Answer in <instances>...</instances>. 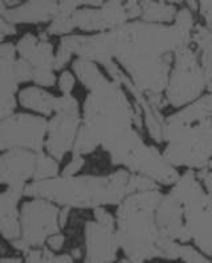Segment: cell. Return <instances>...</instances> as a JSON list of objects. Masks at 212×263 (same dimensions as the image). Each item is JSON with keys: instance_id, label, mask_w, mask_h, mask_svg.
I'll list each match as a JSON object with an SVG mask.
<instances>
[{"instance_id": "1", "label": "cell", "mask_w": 212, "mask_h": 263, "mask_svg": "<svg viewBox=\"0 0 212 263\" xmlns=\"http://www.w3.org/2000/svg\"><path fill=\"white\" fill-rule=\"evenodd\" d=\"M195 13L180 6L173 24L130 22L101 33L106 61H116L141 92L164 93L173 67L174 53L191 45Z\"/></svg>"}, {"instance_id": "2", "label": "cell", "mask_w": 212, "mask_h": 263, "mask_svg": "<svg viewBox=\"0 0 212 263\" xmlns=\"http://www.w3.org/2000/svg\"><path fill=\"white\" fill-rule=\"evenodd\" d=\"M81 129L93 138L110 162L129 170L147 142L141 106L133 101L125 88L112 79L89 90L82 105Z\"/></svg>"}, {"instance_id": "3", "label": "cell", "mask_w": 212, "mask_h": 263, "mask_svg": "<svg viewBox=\"0 0 212 263\" xmlns=\"http://www.w3.org/2000/svg\"><path fill=\"white\" fill-rule=\"evenodd\" d=\"M162 190L134 193L117 206L116 233L122 258L130 263L179 260L182 245L163 237L157 223Z\"/></svg>"}, {"instance_id": "4", "label": "cell", "mask_w": 212, "mask_h": 263, "mask_svg": "<svg viewBox=\"0 0 212 263\" xmlns=\"http://www.w3.org/2000/svg\"><path fill=\"white\" fill-rule=\"evenodd\" d=\"M163 156L173 166L200 170L212 160V93L175 110L164 120Z\"/></svg>"}, {"instance_id": "5", "label": "cell", "mask_w": 212, "mask_h": 263, "mask_svg": "<svg viewBox=\"0 0 212 263\" xmlns=\"http://www.w3.org/2000/svg\"><path fill=\"white\" fill-rule=\"evenodd\" d=\"M158 228L171 241L193 245L212 228V196L194 170H184L157 209Z\"/></svg>"}, {"instance_id": "6", "label": "cell", "mask_w": 212, "mask_h": 263, "mask_svg": "<svg viewBox=\"0 0 212 263\" xmlns=\"http://www.w3.org/2000/svg\"><path fill=\"white\" fill-rule=\"evenodd\" d=\"M130 180L132 173L126 169H118L105 176H58L52 180L29 183L24 194L45 199L60 208L94 210L118 206L126 197L133 194Z\"/></svg>"}, {"instance_id": "7", "label": "cell", "mask_w": 212, "mask_h": 263, "mask_svg": "<svg viewBox=\"0 0 212 263\" xmlns=\"http://www.w3.org/2000/svg\"><path fill=\"white\" fill-rule=\"evenodd\" d=\"M207 93V77L193 45H184L174 53L164 97L168 106L182 109Z\"/></svg>"}, {"instance_id": "8", "label": "cell", "mask_w": 212, "mask_h": 263, "mask_svg": "<svg viewBox=\"0 0 212 263\" xmlns=\"http://www.w3.org/2000/svg\"><path fill=\"white\" fill-rule=\"evenodd\" d=\"M48 121L39 116H10L0 121V151H29L40 153L45 146Z\"/></svg>"}, {"instance_id": "9", "label": "cell", "mask_w": 212, "mask_h": 263, "mask_svg": "<svg viewBox=\"0 0 212 263\" xmlns=\"http://www.w3.org/2000/svg\"><path fill=\"white\" fill-rule=\"evenodd\" d=\"M61 208L45 199L35 198L23 205L20 214L22 239L31 249H41L48 238L61 233Z\"/></svg>"}, {"instance_id": "10", "label": "cell", "mask_w": 212, "mask_h": 263, "mask_svg": "<svg viewBox=\"0 0 212 263\" xmlns=\"http://www.w3.org/2000/svg\"><path fill=\"white\" fill-rule=\"evenodd\" d=\"M72 19L76 28L87 35L110 32L130 23L125 2H84Z\"/></svg>"}, {"instance_id": "11", "label": "cell", "mask_w": 212, "mask_h": 263, "mask_svg": "<svg viewBox=\"0 0 212 263\" xmlns=\"http://www.w3.org/2000/svg\"><path fill=\"white\" fill-rule=\"evenodd\" d=\"M102 67L106 71V73H108V76H109V79L118 83L119 85H122L126 89V92L129 93V96L133 99V101L141 106L142 113H143L145 130L147 132V135L150 136L151 140L155 144H163V128L164 120H166V117L163 116V112L158 110L157 108L151 105L147 96L135 87L134 84L132 83V80L129 79L128 74L125 73V71L117 64L116 61H108Z\"/></svg>"}, {"instance_id": "12", "label": "cell", "mask_w": 212, "mask_h": 263, "mask_svg": "<svg viewBox=\"0 0 212 263\" xmlns=\"http://www.w3.org/2000/svg\"><path fill=\"white\" fill-rule=\"evenodd\" d=\"M85 260L92 263H117L121 258L116 228L103 226L94 219L85 222Z\"/></svg>"}, {"instance_id": "13", "label": "cell", "mask_w": 212, "mask_h": 263, "mask_svg": "<svg viewBox=\"0 0 212 263\" xmlns=\"http://www.w3.org/2000/svg\"><path fill=\"white\" fill-rule=\"evenodd\" d=\"M82 124V116L55 113L48 121L45 149L49 156L61 161L67 153L73 151L74 142Z\"/></svg>"}, {"instance_id": "14", "label": "cell", "mask_w": 212, "mask_h": 263, "mask_svg": "<svg viewBox=\"0 0 212 263\" xmlns=\"http://www.w3.org/2000/svg\"><path fill=\"white\" fill-rule=\"evenodd\" d=\"M16 49L12 44H0V121L12 116L16 108Z\"/></svg>"}, {"instance_id": "15", "label": "cell", "mask_w": 212, "mask_h": 263, "mask_svg": "<svg viewBox=\"0 0 212 263\" xmlns=\"http://www.w3.org/2000/svg\"><path fill=\"white\" fill-rule=\"evenodd\" d=\"M36 154L29 151H11L0 157V183L10 187H26V182L33 178Z\"/></svg>"}, {"instance_id": "16", "label": "cell", "mask_w": 212, "mask_h": 263, "mask_svg": "<svg viewBox=\"0 0 212 263\" xmlns=\"http://www.w3.org/2000/svg\"><path fill=\"white\" fill-rule=\"evenodd\" d=\"M24 189L26 187L12 186L0 194V233L12 242L22 237L17 202L24 194Z\"/></svg>"}, {"instance_id": "17", "label": "cell", "mask_w": 212, "mask_h": 263, "mask_svg": "<svg viewBox=\"0 0 212 263\" xmlns=\"http://www.w3.org/2000/svg\"><path fill=\"white\" fill-rule=\"evenodd\" d=\"M57 2H27L12 8H7L2 17H4L11 24H17V23L37 24V23H51L57 16Z\"/></svg>"}, {"instance_id": "18", "label": "cell", "mask_w": 212, "mask_h": 263, "mask_svg": "<svg viewBox=\"0 0 212 263\" xmlns=\"http://www.w3.org/2000/svg\"><path fill=\"white\" fill-rule=\"evenodd\" d=\"M180 2H141V22L150 24H173L178 15Z\"/></svg>"}, {"instance_id": "19", "label": "cell", "mask_w": 212, "mask_h": 263, "mask_svg": "<svg viewBox=\"0 0 212 263\" xmlns=\"http://www.w3.org/2000/svg\"><path fill=\"white\" fill-rule=\"evenodd\" d=\"M20 104L24 108L40 113L43 116H51L53 113L56 96L39 87H29L23 89L19 95Z\"/></svg>"}, {"instance_id": "20", "label": "cell", "mask_w": 212, "mask_h": 263, "mask_svg": "<svg viewBox=\"0 0 212 263\" xmlns=\"http://www.w3.org/2000/svg\"><path fill=\"white\" fill-rule=\"evenodd\" d=\"M191 45L198 52L203 71L208 79L212 76V32L202 23H196L194 27Z\"/></svg>"}, {"instance_id": "21", "label": "cell", "mask_w": 212, "mask_h": 263, "mask_svg": "<svg viewBox=\"0 0 212 263\" xmlns=\"http://www.w3.org/2000/svg\"><path fill=\"white\" fill-rule=\"evenodd\" d=\"M72 68H73V73L80 80V83L87 88L88 92L96 88L97 85H100L101 83H103L108 79V76L101 71L98 64L90 60L77 58L73 61Z\"/></svg>"}, {"instance_id": "22", "label": "cell", "mask_w": 212, "mask_h": 263, "mask_svg": "<svg viewBox=\"0 0 212 263\" xmlns=\"http://www.w3.org/2000/svg\"><path fill=\"white\" fill-rule=\"evenodd\" d=\"M58 172H60V165H58L57 160H55L52 156H49L48 153H44V152L36 154L33 182L56 178V177H58Z\"/></svg>"}, {"instance_id": "23", "label": "cell", "mask_w": 212, "mask_h": 263, "mask_svg": "<svg viewBox=\"0 0 212 263\" xmlns=\"http://www.w3.org/2000/svg\"><path fill=\"white\" fill-rule=\"evenodd\" d=\"M55 55L56 53L53 52V45H52L48 39H40V43L37 45V48H36L35 53L28 61L29 64L33 67V69H53Z\"/></svg>"}, {"instance_id": "24", "label": "cell", "mask_w": 212, "mask_h": 263, "mask_svg": "<svg viewBox=\"0 0 212 263\" xmlns=\"http://www.w3.org/2000/svg\"><path fill=\"white\" fill-rule=\"evenodd\" d=\"M26 263H74L71 254L56 255L45 246L43 249H32L27 254Z\"/></svg>"}, {"instance_id": "25", "label": "cell", "mask_w": 212, "mask_h": 263, "mask_svg": "<svg viewBox=\"0 0 212 263\" xmlns=\"http://www.w3.org/2000/svg\"><path fill=\"white\" fill-rule=\"evenodd\" d=\"M76 26H74L73 19L72 16H62V15H58L55 19L49 23L48 28H47V33L48 35H56V36H69L72 35Z\"/></svg>"}, {"instance_id": "26", "label": "cell", "mask_w": 212, "mask_h": 263, "mask_svg": "<svg viewBox=\"0 0 212 263\" xmlns=\"http://www.w3.org/2000/svg\"><path fill=\"white\" fill-rule=\"evenodd\" d=\"M53 113H62V115H73L81 116L80 104L73 95H62L56 97Z\"/></svg>"}, {"instance_id": "27", "label": "cell", "mask_w": 212, "mask_h": 263, "mask_svg": "<svg viewBox=\"0 0 212 263\" xmlns=\"http://www.w3.org/2000/svg\"><path fill=\"white\" fill-rule=\"evenodd\" d=\"M179 260H182L183 263H212L211 258L204 255L193 245H182Z\"/></svg>"}, {"instance_id": "28", "label": "cell", "mask_w": 212, "mask_h": 263, "mask_svg": "<svg viewBox=\"0 0 212 263\" xmlns=\"http://www.w3.org/2000/svg\"><path fill=\"white\" fill-rule=\"evenodd\" d=\"M40 43V39L37 36L32 35V33H27V35L23 36L22 39L17 43V52H19L20 59H24V60L28 61L29 59L32 58V55L35 53L36 48Z\"/></svg>"}, {"instance_id": "29", "label": "cell", "mask_w": 212, "mask_h": 263, "mask_svg": "<svg viewBox=\"0 0 212 263\" xmlns=\"http://www.w3.org/2000/svg\"><path fill=\"white\" fill-rule=\"evenodd\" d=\"M53 69H35L33 71V81L39 87H53L57 83Z\"/></svg>"}, {"instance_id": "30", "label": "cell", "mask_w": 212, "mask_h": 263, "mask_svg": "<svg viewBox=\"0 0 212 263\" xmlns=\"http://www.w3.org/2000/svg\"><path fill=\"white\" fill-rule=\"evenodd\" d=\"M58 89L62 95H72L76 87V74L71 71H62L57 80Z\"/></svg>"}, {"instance_id": "31", "label": "cell", "mask_w": 212, "mask_h": 263, "mask_svg": "<svg viewBox=\"0 0 212 263\" xmlns=\"http://www.w3.org/2000/svg\"><path fill=\"white\" fill-rule=\"evenodd\" d=\"M33 67L29 64V61L24 59H17L16 60V77L19 83H27V81L33 80Z\"/></svg>"}, {"instance_id": "32", "label": "cell", "mask_w": 212, "mask_h": 263, "mask_svg": "<svg viewBox=\"0 0 212 263\" xmlns=\"http://www.w3.org/2000/svg\"><path fill=\"white\" fill-rule=\"evenodd\" d=\"M93 219L103 226L116 228V214L110 213L106 208H97L93 210Z\"/></svg>"}, {"instance_id": "33", "label": "cell", "mask_w": 212, "mask_h": 263, "mask_svg": "<svg viewBox=\"0 0 212 263\" xmlns=\"http://www.w3.org/2000/svg\"><path fill=\"white\" fill-rule=\"evenodd\" d=\"M193 246H195L198 250H200L204 255L212 259V228L207 231L206 234L198 238L193 243Z\"/></svg>"}, {"instance_id": "34", "label": "cell", "mask_w": 212, "mask_h": 263, "mask_svg": "<svg viewBox=\"0 0 212 263\" xmlns=\"http://www.w3.org/2000/svg\"><path fill=\"white\" fill-rule=\"evenodd\" d=\"M85 157H81V156H73L72 160L69 161V164L64 167L61 176L64 177H74L78 176V172H81V169L85 166Z\"/></svg>"}, {"instance_id": "35", "label": "cell", "mask_w": 212, "mask_h": 263, "mask_svg": "<svg viewBox=\"0 0 212 263\" xmlns=\"http://www.w3.org/2000/svg\"><path fill=\"white\" fill-rule=\"evenodd\" d=\"M72 56L73 55H72L71 52H68L67 49L58 47L57 52H56V55H55V64H53V69H55V72L64 71V68L69 64Z\"/></svg>"}, {"instance_id": "36", "label": "cell", "mask_w": 212, "mask_h": 263, "mask_svg": "<svg viewBox=\"0 0 212 263\" xmlns=\"http://www.w3.org/2000/svg\"><path fill=\"white\" fill-rule=\"evenodd\" d=\"M203 26L212 32V2H199V12Z\"/></svg>"}, {"instance_id": "37", "label": "cell", "mask_w": 212, "mask_h": 263, "mask_svg": "<svg viewBox=\"0 0 212 263\" xmlns=\"http://www.w3.org/2000/svg\"><path fill=\"white\" fill-rule=\"evenodd\" d=\"M195 173L204 190L212 196V170L208 167H204V169L196 170Z\"/></svg>"}, {"instance_id": "38", "label": "cell", "mask_w": 212, "mask_h": 263, "mask_svg": "<svg viewBox=\"0 0 212 263\" xmlns=\"http://www.w3.org/2000/svg\"><path fill=\"white\" fill-rule=\"evenodd\" d=\"M65 241H67V238L62 233H57V234L52 235V237L48 238V241H47V247H48L49 250L53 251V253H57L64 247Z\"/></svg>"}, {"instance_id": "39", "label": "cell", "mask_w": 212, "mask_h": 263, "mask_svg": "<svg viewBox=\"0 0 212 263\" xmlns=\"http://www.w3.org/2000/svg\"><path fill=\"white\" fill-rule=\"evenodd\" d=\"M15 33H16V28L13 27V24L0 16V35H15Z\"/></svg>"}, {"instance_id": "40", "label": "cell", "mask_w": 212, "mask_h": 263, "mask_svg": "<svg viewBox=\"0 0 212 263\" xmlns=\"http://www.w3.org/2000/svg\"><path fill=\"white\" fill-rule=\"evenodd\" d=\"M71 210L72 209L69 208H61V210H60V226H61V229H64L65 226H67Z\"/></svg>"}, {"instance_id": "41", "label": "cell", "mask_w": 212, "mask_h": 263, "mask_svg": "<svg viewBox=\"0 0 212 263\" xmlns=\"http://www.w3.org/2000/svg\"><path fill=\"white\" fill-rule=\"evenodd\" d=\"M84 254H85V250H82V249H80V247H74L73 250L71 251V255L74 260L81 259V258L84 257Z\"/></svg>"}, {"instance_id": "42", "label": "cell", "mask_w": 212, "mask_h": 263, "mask_svg": "<svg viewBox=\"0 0 212 263\" xmlns=\"http://www.w3.org/2000/svg\"><path fill=\"white\" fill-rule=\"evenodd\" d=\"M184 6H186L191 12H199V2H184Z\"/></svg>"}, {"instance_id": "43", "label": "cell", "mask_w": 212, "mask_h": 263, "mask_svg": "<svg viewBox=\"0 0 212 263\" xmlns=\"http://www.w3.org/2000/svg\"><path fill=\"white\" fill-rule=\"evenodd\" d=\"M0 263H22V259H19V258H6Z\"/></svg>"}, {"instance_id": "44", "label": "cell", "mask_w": 212, "mask_h": 263, "mask_svg": "<svg viewBox=\"0 0 212 263\" xmlns=\"http://www.w3.org/2000/svg\"><path fill=\"white\" fill-rule=\"evenodd\" d=\"M117 263H130V262H129V260L126 259V258H122V257H121V259H119L118 262H117Z\"/></svg>"}, {"instance_id": "45", "label": "cell", "mask_w": 212, "mask_h": 263, "mask_svg": "<svg viewBox=\"0 0 212 263\" xmlns=\"http://www.w3.org/2000/svg\"><path fill=\"white\" fill-rule=\"evenodd\" d=\"M207 167H208V169H211V170H212V160L209 161V164H208V166H207Z\"/></svg>"}, {"instance_id": "46", "label": "cell", "mask_w": 212, "mask_h": 263, "mask_svg": "<svg viewBox=\"0 0 212 263\" xmlns=\"http://www.w3.org/2000/svg\"><path fill=\"white\" fill-rule=\"evenodd\" d=\"M3 42V35H0V43Z\"/></svg>"}, {"instance_id": "47", "label": "cell", "mask_w": 212, "mask_h": 263, "mask_svg": "<svg viewBox=\"0 0 212 263\" xmlns=\"http://www.w3.org/2000/svg\"><path fill=\"white\" fill-rule=\"evenodd\" d=\"M84 263H92V262H87V260H85V262Z\"/></svg>"}, {"instance_id": "48", "label": "cell", "mask_w": 212, "mask_h": 263, "mask_svg": "<svg viewBox=\"0 0 212 263\" xmlns=\"http://www.w3.org/2000/svg\"><path fill=\"white\" fill-rule=\"evenodd\" d=\"M0 262H2V260H0Z\"/></svg>"}]
</instances>
